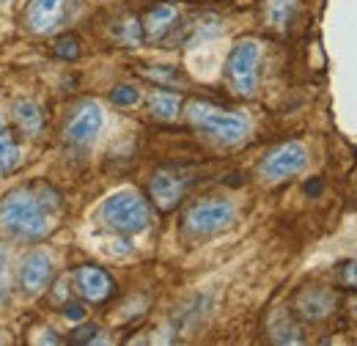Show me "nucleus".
Masks as SVG:
<instances>
[{
	"label": "nucleus",
	"mask_w": 357,
	"mask_h": 346,
	"mask_svg": "<svg viewBox=\"0 0 357 346\" xmlns=\"http://www.w3.org/2000/svg\"><path fill=\"white\" fill-rule=\"evenodd\" d=\"M58 195L47 184H22L0 198V231L17 242H39L55 225Z\"/></svg>",
	"instance_id": "obj_1"
},
{
	"label": "nucleus",
	"mask_w": 357,
	"mask_h": 346,
	"mask_svg": "<svg viewBox=\"0 0 357 346\" xmlns=\"http://www.w3.org/2000/svg\"><path fill=\"white\" fill-rule=\"evenodd\" d=\"M184 113H187V121L201 135H206L218 143H225V146H234L248 135V119L245 116L218 107L212 102L192 99V102H187Z\"/></svg>",
	"instance_id": "obj_2"
},
{
	"label": "nucleus",
	"mask_w": 357,
	"mask_h": 346,
	"mask_svg": "<svg viewBox=\"0 0 357 346\" xmlns=\"http://www.w3.org/2000/svg\"><path fill=\"white\" fill-rule=\"evenodd\" d=\"M99 223L116 234H140L151 223V212L140 193L119 190L99 206Z\"/></svg>",
	"instance_id": "obj_3"
},
{
	"label": "nucleus",
	"mask_w": 357,
	"mask_h": 346,
	"mask_svg": "<svg viewBox=\"0 0 357 346\" xmlns=\"http://www.w3.org/2000/svg\"><path fill=\"white\" fill-rule=\"evenodd\" d=\"M234 204L225 198H204L184 212L181 231L187 239H209L234 223Z\"/></svg>",
	"instance_id": "obj_4"
},
{
	"label": "nucleus",
	"mask_w": 357,
	"mask_h": 346,
	"mask_svg": "<svg viewBox=\"0 0 357 346\" xmlns=\"http://www.w3.org/2000/svg\"><path fill=\"white\" fill-rule=\"evenodd\" d=\"M259 61H261V44L253 39H242L228 55L225 75L234 93L239 96H253L259 88Z\"/></svg>",
	"instance_id": "obj_5"
},
{
	"label": "nucleus",
	"mask_w": 357,
	"mask_h": 346,
	"mask_svg": "<svg viewBox=\"0 0 357 346\" xmlns=\"http://www.w3.org/2000/svg\"><path fill=\"white\" fill-rule=\"evenodd\" d=\"M80 0H31L25 8V28L36 36L55 33L77 8Z\"/></svg>",
	"instance_id": "obj_6"
},
{
	"label": "nucleus",
	"mask_w": 357,
	"mask_h": 346,
	"mask_svg": "<svg viewBox=\"0 0 357 346\" xmlns=\"http://www.w3.org/2000/svg\"><path fill=\"white\" fill-rule=\"evenodd\" d=\"M305 165H308V151H305V146L297 143V140H289V143H280V146H275L272 151H267V157H264L261 165H259V173H261L264 181L275 184V181H283V179L300 173Z\"/></svg>",
	"instance_id": "obj_7"
},
{
	"label": "nucleus",
	"mask_w": 357,
	"mask_h": 346,
	"mask_svg": "<svg viewBox=\"0 0 357 346\" xmlns=\"http://www.w3.org/2000/svg\"><path fill=\"white\" fill-rule=\"evenodd\" d=\"M52 275H55V264L50 259V253H45V250H31L22 259V264H20L17 283H20V289H22L25 297H39L47 286H50Z\"/></svg>",
	"instance_id": "obj_8"
},
{
	"label": "nucleus",
	"mask_w": 357,
	"mask_h": 346,
	"mask_svg": "<svg viewBox=\"0 0 357 346\" xmlns=\"http://www.w3.org/2000/svg\"><path fill=\"white\" fill-rule=\"evenodd\" d=\"M99 130H102V110H99V105L96 102H80L72 110V116H69V121L63 127V137L72 146H89V143L96 140Z\"/></svg>",
	"instance_id": "obj_9"
},
{
	"label": "nucleus",
	"mask_w": 357,
	"mask_h": 346,
	"mask_svg": "<svg viewBox=\"0 0 357 346\" xmlns=\"http://www.w3.org/2000/svg\"><path fill=\"white\" fill-rule=\"evenodd\" d=\"M75 289L89 303H105V300L113 297L116 286H113V278L105 269H99L93 264H83V266L75 269Z\"/></svg>",
	"instance_id": "obj_10"
},
{
	"label": "nucleus",
	"mask_w": 357,
	"mask_h": 346,
	"mask_svg": "<svg viewBox=\"0 0 357 346\" xmlns=\"http://www.w3.org/2000/svg\"><path fill=\"white\" fill-rule=\"evenodd\" d=\"M176 22H178V6L174 0H162V3L151 6V8L143 14V20H140L143 36H146L149 42L165 39V36L176 28Z\"/></svg>",
	"instance_id": "obj_11"
},
{
	"label": "nucleus",
	"mask_w": 357,
	"mask_h": 346,
	"mask_svg": "<svg viewBox=\"0 0 357 346\" xmlns=\"http://www.w3.org/2000/svg\"><path fill=\"white\" fill-rule=\"evenodd\" d=\"M149 193H151V201L157 204V209L171 212L174 206H178V201L184 195V181L174 171H157L149 181Z\"/></svg>",
	"instance_id": "obj_12"
},
{
	"label": "nucleus",
	"mask_w": 357,
	"mask_h": 346,
	"mask_svg": "<svg viewBox=\"0 0 357 346\" xmlns=\"http://www.w3.org/2000/svg\"><path fill=\"white\" fill-rule=\"evenodd\" d=\"M335 310V294L330 289H303L297 294V313L308 322H321Z\"/></svg>",
	"instance_id": "obj_13"
},
{
	"label": "nucleus",
	"mask_w": 357,
	"mask_h": 346,
	"mask_svg": "<svg viewBox=\"0 0 357 346\" xmlns=\"http://www.w3.org/2000/svg\"><path fill=\"white\" fill-rule=\"evenodd\" d=\"M11 121L25 137H39L45 132V113L31 99H14L11 102Z\"/></svg>",
	"instance_id": "obj_14"
},
{
	"label": "nucleus",
	"mask_w": 357,
	"mask_h": 346,
	"mask_svg": "<svg viewBox=\"0 0 357 346\" xmlns=\"http://www.w3.org/2000/svg\"><path fill=\"white\" fill-rule=\"evenodd\" d=\"M181 110V96L174 91H165V88H157L149 93V113L160 121H174Z\"/></svg>",
	"instance_id": "obj_15"
},
{
	"label": "nucleus",
	"mask_w": 357,
	"mask_h": 346,
	"mask_svg": "<svg viewBox=\"0 0 357 346\" xmlns=\"http://www.w3.org/2000/svg\"><path fill=\"white\" fill-rule=\"evenodd\" d=\"M17 165H20V143L14 132L8 130V124L0 119V176L11 173Z\"/></svg>",
	"instance_id": "obj_16"
},
{
	"label": "nucleus",
	"mask_w": 357,
	"mask_h": 346,
	"mask_svg": "<svg viewBox=\"0 0 357 346\" xmlns=\"http://www.w3.org/2000/svg\"><path fill=\"white\" fill-rule=\"evenodd\" d=\"M297 11V0H267L264 3V20L269 28H286Z\"/></svg>",
	"instance_id": "obj_17"
},
{
	"label": "nucleus",
	"mask_w": 357,
	"mask_h": 346,
	"mask_svg": "<svg viewBox=\"0 0 357 346\" xmlns=\"http://www.w3.org/2000/svg\"><path fill=\"white\" fill-rule=\"evenodd\" d=\"M269 333H272V341H278V344H300V341H303L300 327H297L286 313H280V316L272 322Z\"/></svg>",
	"instance_id": "obj_18"
},
{
	"label": "nucleus",
	"mask_w": 357,
	"mask_h": 346,
	"mask_svg": "<svg viewBox=\"0 0 357 346\" xmlns=\"http://www.w3.org/2000/svg\"><path fill=\"white\" fill-rule=\"evenodd\" d=\"M143 75L151 77V80H157V83H165V86L184 83V77L178 75L176 69H171V66H149V69H143Z\"/></svg>",
	"instance_id": "obj_19"
},
{
	"label": "nucleus",
	"mask_w": 357,
	"mask_h": 346,
	"mask_svg": "<svg viewBox=\"0 0 357 346\" xmlns=\"http://www.w3.org/2000/svg\"><path fill=\"white\" fill-rule=\"evenodd\" d=\"M137 99H140V91L135 86H116L110 91V102L119 107H132L137 105Z\"/></svg>",
	"instance_id": "obj_20"
},
{
	"label": "nucleus",
	"mask_w": 357,
	"mask_h": 346,
	"mask_svg": "<svg viewBox=\"0 0 357 346\" xmlns=\"http://www.w3.org/2000/svg\"><path fill=\"white\" fill-rule=\"evenodd\" d=\"M55 55L63 58V61L80 58V39H77V36H61V39L55 42Z\"/></svg>",
	"instance_id": "obj_21"
},
{
	"label": "nucleus",
	"mask_w": 357,
	"mask_h": 346,
	"mask_svg": "<svg viewBox=\"0 0 357 346\" xmlns=\"http://www.w3.org/2000/svg\"><path fill=\"white\" fill-rule=\"evenodd\" d=\"M338 283H341L344 289L357 292V261H344V264L338 266Z\"/></svg>",
	"instance_id": "obj_22"
},
{
	"label": "nucleus",
	"mask_w": 357,
	"mask_h": 346,
	"mask_svg": "<svg viewBox=\"0 0 357 346\" xmlns=\"http://www.w3.org/2000/svg\"><path fill=\"white\" fill-rule=\"evenodd\" d=\"M6 272H8V253H6V248L0 245V303L8 297V280H6Z\"/></svg>",
	"instance_id": "obj_23"
},
{
	"label": "nucleus",
	"mask_w": 357,
	"mask_h": 346,
	"mask_svg": "<svg viewBox=\"0 0 357 346\" xmlns=\"http://www.w3.org/2000/svg\"><path fill=\"white\" fill-rule=\"evenodd\" d=\"M63 313H66V319H75V322H83L86 319V308L77 303H69L63 308Z\"/></svg>",
	"instance_id": "obj_24"
},
{
	"label": "nucleus",
	"mask_w": 357,
	"mask_h": 346,
	"mask_svg": "<svg viewBox=\"0 0 357 346\" xmlns=\"http://www.w3.org/2000/svg\"><path fill=\"white\" fill-rule=\"evenodd\" d=\"M93 333H99L96 327H86L80 330V336H75V341H93Z\"/></svg>",
	"instance_id": "obj_25"
},
{
	"label": "nucleus",
	"mask_w": 357,
	"mask_h": 346,
	"mask_svg": "<svg viewBox=\"0 0 357 346\" xmlns=\"http://www.w3.org/2000/svg\"><path fill=\"white\" fill-rule=\"evenodd\" d=\"M305 190H308L311 195H316V193L321 190V181H308V187H305Z\"/></svg>",
	"instance_id": "obj_26"
},
{
	"label": "nucleus",
	"mask_w": 357,
	"mask_h": 346,
	"mask_svg": "<svg viewBox=\"0 0 357 346\" xmlns=\"http://www.w3.org/2000/svg\"><path fill=\"white\" fill-rule=\"evenodd\" d=\"M0 3H8V0H0Z\"/></svg>",
	"instance_id": "obj_27"
}]
</instances>
